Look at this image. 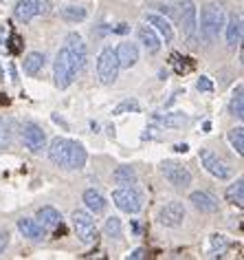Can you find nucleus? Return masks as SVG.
Listing matches in <instances>:
<instances>
[{
  "label": "nucleus",
  "instance_id": "obj_37",
  "mask_svg": "<svg viewBox=\"0 0 244 260\" xmlns=\"http://www.w3.org/2000/svg\"><path fill=\"white\" fill-rule=\"evenodd\" d=\"M14 44H11V53H18V51H20V38L18 36H14V40H11Z\"/></svg>",
  "mask_w": 244,
  "mask_h": 260
},
{
  "label": "nucleus",
  "instance_id": "obj_19",
  "mask_svg": "<svg viewBox=\"0 0 244 260\" xmlns=\"http://www.w3.org/2000/svg\"><path fill=\"white\" fill-rule=\"evenodd\" d=\"M37 223L42 225V230H55V227L62 225V214L51 205H44L37 210Z\"/></svg>",
  "mask_w": 244,
  "mask_h": 260
},
{
  "label": "nucleus",
  "instance_id": "obj_31",
  "mask_svg": "<svg viewBox=\"0 0 244 260\" xmlns=\"http://www.w3.org/2000/svg\"><path fill=\"white\" fill-rule=\"evenodd\" d=\"M224 249H227V240H224L222 234H214L211 236V256H222Z\"/></svg>",
  "mask_w": 244,
  "mask_h": 260
},
{
  "label": "nucleus",
  "instance_id": "obj_17",
  "mask_svg": "<svg viewBox=\"0 0 244 260\" xmlns=\"http://www.w3.org/2000/svg\"><path fill=\"white\" fill-rule=\"evenodd\" d=\"M152 121H154V123H158V126H163V128L176 130V128L187 126V123H189V117L185 115V113H165V115L156 113V115L152 117Z\"/></svg>",
  "mask_w": 244,
  "mask_h": 260
},
{
  "label": "nucleus",
  "instance_id": "obj_6",
  "mask_svg": "<svg viewBox=\"0 0 244 260\" xmlns=\"http://www.w3.org/2000/svg\"><path fill=\"white\" fill-rule=\"evenodd\" d=\"M112 201H114V205L126 214H139L143 210V197H141V192H137L132 185H124V187H119V190H114Z\"/></svg>",
  "mask_w": 244,
  "mask_h": 260
},
{
  "label": "nucleus",
  "instance_id": "obj_39",
  "mask_svg": "<svg viewBox=\"0 0 244 260\" xmlns=\"http://www.w3.org/2000/svg\"><path fill=\"white\" fill-rule=\"evenodd\" d=\"M187 150H189L187 144H176V146H174V152H183V154H185Z\"/></svg>",
  "mask_w": 244,
  "mask_h": 260
},
{
  "label": "nucleus",
  "instance_id": "obj_25",
  "mask_svg": "<svg viewBox=\"0 0 244 260\" xmlns=\"http://www.w3.org/2000/svg\"><path fill=\"white\" fill-rule=\"evenodd\" d=\"M112 177H114V183H121V185H134L139 181L137 170L132 166H119Z\"/></svg>",
  "mask_w": 244,
  "mask_h": 260
},
{
  "label": "nucleus",
  "instance_id": "obj_24",
  "mask_svg": "<svg viewBox=\"0 0 244 260\" xmlns=\"http://www.w3.org/2000/svg\"><path fill=\"white\" fill-rule=\"evenodd\" d=\"M44 69V53H40V51H31V53L24 57V73L27 75H37L40 71Z\"/></svg>",
  "mask_w": 244,
  "mask_h": 260
},
{
  "label": "nucleus",
  "instance_id": "obj_14",
  "mask_svg": "<svg viewBox=\"0 0 244 260\" xmlns=\"http://www.w3.org/2000/svg\"><path fill=\"white\" fill-rule=\"evenodd\" d=\"M114 51H117V60L121 69H132L139 62V49L134 42H121Z\"/></svg>",
  "mask_w": 244,
  "mask_h": 260
},
{
  "label": "nucleus",
  "instance_id": "obj_8",
  "mask_svg": "<svg viewBox=\"0 0 244 260\" xmlns=\"http://www.w3.org/2000/svg\"><path fill=\"white\" fill-rule=\"evenodd\" d=\"M64 49L68 51L70 60H73V64H75V71L82 73L88 64V51H86V44H84V40H82V36L79 34H68Z\"/></svg>",
  "mask_w": 244,
  "mask_h": 260
},
{
  "label": "nucleus",
  "instance_id": "obj_20",
  "mask_svg": "<svg viewBox=\"0 0 244 260\" xmlns=\"http://www.w3.org/2000/svg\"><path fill=\"white\" fill-rule=\"evenodd\" d=\"M242 42V16L240 14H231L227 22V44L229 49L240 47Z\"/></svg>",
  "mask_w": 244,
  "mask_h": 260
},
{
  "label": "nucleus",
  "instance_id": "obj_36",
  "mask_svg": "<svg viewBox=\"0 0 244 260\" xmlns=\"http://www.w3.org/2000/svg\"><path fill=\"white\" fill-rule=\"evenodd\" d=\"M7 245H9V234L0 230V253H3L5 249H7Z\"/></svg>",
  "mask_w": 244,
  "mask_h": 260
},
{
  "label": "nucleus",
  "instance_id": "obj_11",
  "mask_svg": "<svg viewBox=\"0 0 244 260\" xmlns=\"http://www.w3.org/2000/svg\"><path fill=\"white\" fill-rule=\"evenodd\" d=\"M200 161H202V168L211 174V177H216L220 181L231 179V168L211 150H200Z\"/></svg>",
  "mask_w": 244,
  "mask_h": 260
},
{
  "label": "nucleus",
  "instance_id": "obj_2",
  "mask_svg": "<svg viewBox=\"0 0 244 260\" xmlns=\"http://www.w3.org/2000/svg\"><path fill=\"white\" fill-rule=\"evenodd\" d=\"M222 27H224V9H222V5H216V3L205 5L202 14H200V36H202V40L207 42V47L216 44Z\"/></svg>",
  "mask_w": 244,
  "mask_h": 260
},
{
  "label": "nucleus",
  "instance_id": "obj_15",
  "mask_svg": "<svg viewBox=\"0 0 244 260\" xmlns=\"http://www.w3.org/2000/svg\"><path fill=\"white\" fill-rule=\"evenodd\" d=\"M189 201H191V205L196 207L198 212H202V214H216L218 210H220V205H218V201L211 197V194H207V192H191V197H189Z\"/></svg>",
  "mask_w": 244,
  "mask_h": 260
},
{
  "label": "nucleus",
  "instance_id": "obj_29",
  "mask_svg": "<svg viewBox=\"0 0 244 260\" xmlns=\"http://www.w3.org/2000/svg\"><path fill=\"white\" fill-rule=\"evenodd\" d=\"M11 141H14V126H11V121L0 119V150L9 148Z\"/></svg>",
  "mask_w": 244,
  "mask_h": 260
},
{
  "label": "nucleus",
  "instance_id": "obj_42",
  "mask_svg": "<svg viewBox=\"0 0 244 260\" xmlns=\"http://www.w3.org/2000/svg\"><path fill=\"white\" fill-rule=\"evenodd\" d=\"M3 42H5V27H0V47H3Z\"/></svg>",
  "mask_w": 244,
  "mask_h": 260
},
{
  "label": "nucleus",
  "instance_id": "obj_18",
  "mask_svg": "<svg viewBox=\"0 0 244 260\" xmlns=\"http://www.w3.org/2000/svg\"><path fill=\"white\" fill-rule=\"evenodd\" d=\"M18 230H20V234L24 238L33 240V243H40L44 238V230L35 218H18Z\"/></svg>",
  "mask_w": 244,
  "mask_h": 260
},
{
  "label": "nucleus",
  "instance_id": "obj_7",
  "mask_svg": "<svg viewBox=\"0 0 244 260\" xmlns=\"http://www.w3.org/2000/svg\"><path fill=\"white\" fill-rule=\"evenodd\" d=\"M178 22H181L183 27V34L185 38L189 40H194L196 36V29H198V11H196V5L194 0H178Z\"/></svg>",
  "mask_w": 244,
  "mask_h": 260
},
{
  "label": "nucleus",
  "instance_id": "obj_26",
  "mask_svg": "<svg viewBox=\"0 0 244 260\" xmlns=\"http://www.w3.org/2000/svg\"><path fill=\"white\" fill-rule=\"evenodd\" d=\"M224 197H227L229 203L242 207V205H244V181L237 179L235 183H231V185L227 187V194H224Z\"/></svg>",
  "mask_w": 244,
  "mask_h": 260
},
{
  "label": "nucleus",
  "instance_id": "obj_30",
  "mask_svg": "<svg viewBox=\"0 0 244 260\" xmlns=\"http://www.w3.org/2000/svg\"><path fill=\"white\" fill-rule=\"evenodd\" d=\"M104 232H106V236H110V238H121V220L117 216H110L106 220Z\"/></svg>",
  "mask_w": 244,
  "mask_h": 260
},
{
  "label": "nucleus",
  "instance_id": "obj_41",
  "mask_svg": "<svg viewBox=\"0 0 244 260\" xmlns=\"http://www.w3.org/2000/svg\"><path fill=\"white\" fill-rule=\"evenodd\" d=\"M11 82H18V77H16V69H14V64H11Z\"/></svg>",
  "mask_w": 244,
  "mask_h": 260
},
{
  "label": "nucleus",
  "instance_id": "obj_27",
  "mask_svg": "<svg viewBox=\"0 0 244 260\" xmlns=\"http://www.w3.org/2000/svg\"><path fill=\"white\" fill-rule=\"evenodd\" d=\"M242 93H244V88L240 84V86L235 88L233 97H231V104H229V113L233 117H237V119H244V97H242Z\"/></svg>",
  "mask_w": 244,
  "mask_h": 260
},
{
  "label": "nucleus",
  "instance_id": "obj_35",
  "mask_svg": "<svg viewBox=\"0 0 244 260\" xmlns=\"http://www.w3.org/2000/svg\"><path fill=\"white\" fill-rule=\"evenodd\" d=\"M51 14V3L49 0H40V9H37V16H49Z\"/></svg>",
  "mask_w": 244,
  "mask_h": 260
},
{
  "label": "nucleus",
  "instance_id": "obj_13",
  "mask_svg": "<svg viewBox=\"0 0 244 260\" xmlns=\"http://www.w3.org/2000/svg\"><path fill=\"white\" fill-rule=\"evenodd\" d=\"M145 24H150L154 31H158V36L163 38L165 42H172V40H174V29H172V22H170L165 16L150 11V14H145Z\"/></svg>",
  "mask_w": 244,
  "mask_h": 260
},
{
  "label": "nucleus",
  "instance_id": "obj_34",
  "mask_svg": "<svg viewBox=\"0 0 244 260\" xmlns=\"http://www.w3.org/2000/svg\"><path fill=\"white\" fill-rule=\"evenodd\" d=\"M112 34H119V36H126V34H130V24L128 22H119L117 27H110Z\"/></svg>",
  "mask_w": 244,
  "mask_h": 260
},
{
  "label": "nucleus",
  "instance_id": "obj_28",
  "mask_svg": "<svg viewBox=\"0 0 244 260\" xmlns=\"http://www.w3.org/2000/svg\"><path fill=\"white\" fill-rule=\"evenodd\" d=\"M227 139H229V144H231V148L240 154H244V128L242 126H237V128H231L229 130V135H227Z\"/></svg>",
  "mask_w": 244,
  "mask_h": 260
},
{
  "label": "nucleus",
  "instance_id": "obj_33",
  "mask_svg": "<svg viewBox=\"0 0 244 260\" xmlns=\"http://www.w3.org/2000/svg\"><path fill=\"white\" fill-rule=\"evenodd\" d=\"M196 88L202 90V93H214V82H211L209 77L200 75V77H198V82H196Z\"/></svg>",
  "mask_w": 244,
  "mask_h": 260
},
{
  "label": "nucleus",
  "instance_id": "obj_5",
  "mask_svg": "<svg viewBox=\"0 0 244 260\" xmlns=\"http://www.w3.org/2000/svg\"><path fill=\"white\" fill-rule=\"evenodd\" d=\"M70 220H73L75 234H77V238H79L82 243L91 245V243H95V240H97L99 232H97V225H95V218H93L91 212H86V210H75L73 216H70Z\"/></svg>",
  "mask_w": 244,
  "mask_h": 260
},
{
  "label": "nucleus",
  "instance_id": "obj_12",
  "mask_svg": "<svg viewBox=\"0 0 244 260\" xmlns=\"http://www.w3.org/2000/svg\"><path fill=\"white\" fill-rule=\"evenodd\" d=\"M185 220V205L181 201H170L168 205L160 207L158 212V223L165 227H178Z\"/></svg>",
  "mask_w": 244,
  "mask_h": 260
},
{
  "label": "nucleus",
  "instance_id": "obj_3",
  "mask_svg": "<svg viewBox=\"0 0 244 260\" xmlns=\"http://www.w3.org/2000/svg\"><path fill=\"white\" fill-rule=\"evenodd\" d=\"M119 60H117V51L112 47H106L97 57V77L101 84H114L119 77Z\"/></svg>",
  "mask_w": 244,
  "mask_h": 260
},
{
  "label": "nucleus",
  "instance_id": "obj_10",
  "mask_svg": "<svg viewBox=\"0 0 244 260\" xmlns=\"http://www.w3.org/2000/svg\"><path fill=\"white\" fill-rule=\"evenodd\" d=\"M160 172L174 187H189L191 185V172L185 166L176 164V161H163L160 164Z\"/></svg>",
  "mask_w": 244,
  "mask_h": 260
},
{
  "label": "nucleus",
  "instance_id": "obj_23",
  "mask_svg": "<svg viewBox=\"0 0 244 260\" xmlns=\"http://www.w3.org/2000/svg\"><path fill=\"white\" fill-rule=\"evenodd\" d=\"M88 16L86 7H77V5H70V7H62L60 9V18L64 22H70V24H77V22H84Z\"/></svg>",
  "mask_w": 244,
  "mask_h": 260
},
{
  "label": "nucleus",
  "instance_id": "obj_22",
  "mask_svg": "<svg viewBox=\"0 0 244 260\" xmlns=\"http://www.w3.org/2000/svg\"><path fill=\"white\" fill-rule=\"evenodd\" d=\"M84 205L88 207V212L91 214H101L106 210V205H108V201L104 199V194H101L99 190H86L84 192Z\"/></svg>",
  "mask_w": 244,
  "mask_h": 260
},
{
  "label": "nucleus",
  "instance_id": "obj_4",
  "mask_svg": "<svg viewBox=\"0 0 244 260\" xmlns=\"http://www.w3.org/2000/svg\"><path fill=\"white\" fill-rule=\"evenodd\" d=\"M77 75L75 71V64L70 60L68 51L66 49H60L55 55V64H53V77H55V86L57 88H68L73 84Z\"/></svg>",
  "mask_w": 244,
  "mask_h": 260
},
{
  "label": "nucleus",
  "instance_id": "obj_38",
  "mask_svg": "<svg viewBox=\"0 0 244 260\" xmlns=\"http://www.w3.org/2000/svg\"><path fill=\"white\" fill-rule=\"evenodd\" d=\"M143 256H145V251H143V249H134V251L130 253V258H132V260H139V258H143Z\"/></svg>",
  "mask_w": 244,
  "mask_h": 260
},
{
  "label": "nucleus",
  "instance_id": "obj_32",
  "mask_svg": "<svg viewBox=\"0 0 244 260\" xmlns=\"http://www.w3.org/2000/svg\"><path fill=\"white\" fill-rule=\"evenodd\" d=\"M137 110H139V102L137 100H124L121 104L114 106L112 113L114 115H124V113H137Z\"/></svg>",
  "mask_w": 244,
  "mask_h": 260
},
{
  "label": "nucleus",
  "instance_id": "obj_40",
  "mask_svg": "<svg viewBox=\"0 0 244 260\" xmlns=\"http://www.w3.org/2000/svg\"><path fill=\"white\" fill-rule=\"evenodd\" d=\"M202 133H211V121H205L202 123Z\"/></svg>",
  "mask_w": 244,
  "mask_h": 260
},
{
  "label": "nucleus",
  "instance_id": "obj_1",
  "mask_svg": "<svg viewBox=\"0 0 244 260\" xmlns=\"http://www.w3.org/2000/svg\"><path fill=\"white\" fill-rule=\"evenodd\" d=\"M49 159L53 166L64 168V170H82L86 166L88 154L79 141L55 137L49 146Z\"/></svg>",
  "mask_w": 244,
  "mask_h": 260
},
{
  "label": "nucleus",
  "instance_id": "obj_9",
  "mask_svg": "<svg viewBox=\"0 0 244 260\" xmlns=\"http://www.w3.org/2000/svg\"><path fill=\"white\" fill-rule=\"evenodd\" d=\"M20 135H22L24 146H27L33 154L42 152L44 148H47V135H44V130L37 126V123H33V121H24V123H22V128H20Z\"/></svg>",
  "mask_w": 244,
  "mask_h": 260
},
{
  "label": "nucleus",
  "instance_id": "obj_21",
  "mask_svg": "<svg viewBox=\"0 0 244 260\" xmlns=\"http://www.w3.org/2000/svg\"><path fill=\"white\" fill-rule=\"evenodd\" d=\"M37 9H40V0H18L14 14L20 22H31L37 16Z\"/></svg>",
  "mask_w": 244,
  "mask_h": 260
},
{
  "label": "nucleus",
  "instance_id": "obj_16",
  "mask_svg": "<svg viewBox=\"0 0 244 260\" xmlns=\"http://www.w3.org/2000/svg\"><path fill=\"white\" fill-rule=\"evenodd\" d=\"M137 36H139V42L145 47L147 53H158L160 51V38L156 36V31H154L150 24H141L137 29Z\"/></svg>",
  "mask_w": 244,
  "mask_h": 260
}]
</instances>
